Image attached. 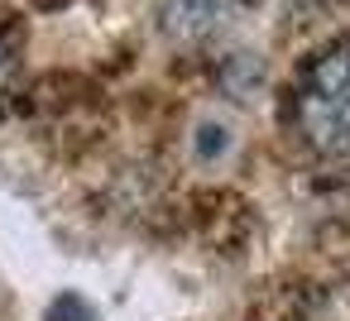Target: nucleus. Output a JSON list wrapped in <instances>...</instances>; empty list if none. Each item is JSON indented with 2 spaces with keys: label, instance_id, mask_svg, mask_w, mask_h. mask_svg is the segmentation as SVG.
Listing matches in <instances>:
<instances>
[{
  "label": "nucleus",
  "instance_id": "1",
  "mask_svg": "<svg viewBox=\"0 0 350 321\" xmlns=\"http://www.w3.org/2000/svg\"><path fill=\"white\" fill-rule=\"evenodd\" d=\"M297 130L321 158H350V44H336L307 63L297 82Z\"/></svg>",
  "mask_w": 350,
  "mask_h": 321
},
{
  "label": "nucleus",
  "instance_id": "2",
  "mask_svg": "<svg viewBox=\"0 0 350 321\" xmlns=\"http://www.w3.org/2000/svg\"><path fill=\"white\" fill-rule=\"evenodd\" d=\"M221 10L226 0H163V29L173 39H202L221 25Z\"/></svg>",
  "mask_w": 350,
  "mask_h": 321
},
{
  "label": "nucleus",
  "instance_id": "3",
  "mask_svg": "<svg viewBox=\"0 0 350 321\" xmlns=\"http://www.w3.org/2000/svg\"><path fill=\"white\" fill-rule=\"evenodd\" d=\"M5 82H10V48L0 44V96H5Z\"/></svg>",
  "mask_w": 350,
  "mask_h": 321
}]
</instances>
